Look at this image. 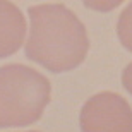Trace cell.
<instances>
[{"instance_id": "obj_7", "label": "cell", "mask_w": 132, "mask_h": 132, "mask_svg": "<svg viewBox=\"0 0 132 132\" xmlns=\"http://www.w3.org/2000/svg\"><path fill=\"white\" fill-rule=\"evenodd\" d=\"M122 84H123V88H125V91H127L129 94H132V62L123 69V72H122Z\"/></svg>"}, {"instance_id": "obj_4", "label": "cell", "mask_w": 132, "mask_h": 132, "mask_svg": "<svg viewBox=\"0 0 132 132\" xmlns=\"http://www.w3.org/2000/svg\"><path fill=\"white\" fill-rule=\"evenodd\" d=\"M26 17L10 0H0V59L14 55L24 45Z\"/></svg>"}, {"instance_id": "obj_2", "label": "cell", "mask_w": 132, "mask_h": 132, "mask_svg": "<svg viewBox=\"0 0 132 132\" xmlns=\"http://www.w3.org/2000/svg\"><path fill=\"white\" fill-rule=\"evenodd\" d=\"M50 81L22 64L0 67V129L38 122L50 103Z\"/></svg>"}, {"instance_id": "obj_5", "label": "cell", "mask_w": 132, "mask_h": 132, "mask_svg": "<svg viewBox=\"0 0 132 132\" xmlns=\"http://www.w3.org/2000/svg\"><path fill=\"white\" fill-rule=\"evenodd\" d=\"M117 36L122 46L132 53V2L122 10L117 21Z\"/></svg>"}, {"instance_id": "obj_8", "label": "cell", "mask_w": 132, "mask_h": 132, "mask_svg": "<svg viewBox=\"0 0 132 132\" xmlns=\"http://www.w3.org/2000/svg\"><path fill=\"white\" fill-rule=\"evenodd\" d=\"M29 132H39V130H29Z\"/></svg>"}, {"instance_id": "obj_6", "label": "cell", "mask_w": 132, "mask_h": 132, "mask_svg": "<svg viewBox=\"0 0 132 132\" xmlns=\"http://www.w3.org/2000/svg\"><path fill=\"white\" fill-rule=\"evenodd\" d=\"M123 0H82V4L91 10L96 12H110V10L117 9Z\"/></svg>"}, {"instance_id": "obj_3", "label": "cell", "mask_w": 132, "mask_h": 132, "mask_svg": "<svg viewBox=\"0 0 132 132\" xmlns=\"http://www.w3.org/2000/svg\"><path fill=\"white\" fill-rule=\"evenodd\" d=\"M81 132H132V108L112 91L94 94L81 108Z\"/></svg>"}, {"instance_id": "obj_1", "label": "cell", "mask_w": 132, "mask_h": 132, "mask_svg": "<svg viewBox=\"0 0 132 132\" xmlns=\"http://www.w3.org/2000/svg\"><path fill=\"white\" fill-rule=\"evenodd\" d=\"M31 21L26 57L50 72L62 74L82 64L89 38L77 15L64 4H39L28 9Z\"/></svg>"}]
</instances>
